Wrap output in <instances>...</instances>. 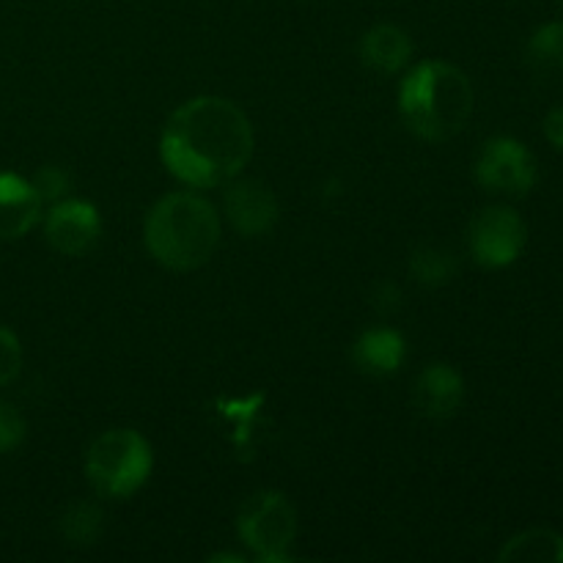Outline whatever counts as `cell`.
<instances>
[{
  "instance_id": "obj_1",
  "label": "cell",
  "mask_w": 563,
  "mask_h": 563,
  "mask_svg": "<svg viewBox=\"0 0 563 563\" xmlns=\"http://www.w3.org/2000/svg\"><path fill=\"white\" fill-rule=\"evenodd\" d=\"M170 174L190 187L229 185L253 157L245 110L223 97H196L174 110L159 137Z\"/></svg>"
},
{
  "instance_id": "obj_2",
  "label": "cell",
  "mask_w": 563,
  "mask_h": 563,
  "mask_svg": "<svg viewBox=\"0 0 563 563\" xmlns=\"http://www.w3.org/2000/svg\"><path fill=\"white\" fill-rule=\"evenodd\" d=\"M476 93L462 69L445 60H421L399 88V113L407 130L432 143L451 141L473 115Z\"/></svg>"
},
{
  "instance_id": "obj_3",
  "label": "cell",
  "mask_w": 563,
  "mask_h": 563,
  "mask_svg": "<svg viewBox=\"0 0 563 563\" xmlns=\"http://www.w3.org/2000/svg\"><path fill=\"white\" fill-rule=\"evenodd\" d=\"M143 240L154 262L174 273L203 267L220 245V218L207 198L196 192H170L146 214Z\"/></svg>"
},
{
  "instance_id": "obj_4",
  "label": "cell",
  "mask_w": 563,
  "mask_h": 563,
  "mask_svg": "<svg viewBox=\"0 0 563 563\" xmlns=\"http://www.w3.org/2000/svg\"><path fill=\"white\" fill-rule=\"evenodd\" d=\"M152 465V445L135 429L99 434L86 456L88 482L104 498H130L148 482Z\"/></svg>"
},
{
  "instance_id": "obj_5",
  "label": "cell",
  "mask_w": 563,
  "mask_h": 563,
  "mask_svg": "<svg viewBox=\"0 0 563 563\" xmlns=\"http://www.w3.org/2000/svg\"><path fill=\"white\" fill-rule=\"evenodd\" d=\"M236 531L262 561H289V550L297 537V511L286 495L258 493L242 506Z\"/></svg>"
},
{
  "instance_id": "obj_6",
  "label": "cell",
  "mask_w": 563,
  "mask_h": 563,
  "mask_svg": "<svg viewBox=\"0 0 563 563\" xmlns=\"http://www.w3.org/2000/svg\"><path fill=\"white\" fill-rule=\"evenodd\" d=\"M473 174L484 190L500 196H526L539 179V163L531 148L517 137H493L478 152Z\"/></svg>"
},
{
  "instance_id": "obj_7",
  "label": "cell",
  "mask_w": 563,
  "mask_h": 563,
  "mask_svg": "<svg viewBox=\"0 0 563 563\" xmlns=\"http://www.w3.org/2000/svg\"><path fill=\"white\" fill-rule=\"evenodd\" d=\"M528 242L526 220L511 207H487L473 218L467 229L471 256L487 269L511 267L522 256Z\"/></svg>"
},
{
  "instance_id": "obj_8",
  "label": "cell",
  "mask_w": 563,
  "mask_h": 563,
  "mask_svg": "<svg viewBox=\"0 0 563 563\" xmlns=\"http://www.w3.org/2000/svg\"><path fill=\"white\" fill-rule=\"evenodd\" d=\"M44 234L53 251L64 256H82L102 236V218L88 201H55L44 223Z\"/></svg>"
},
{
  "instance_id": "obj_9",
  "label": "cell",
  "mask_w": 563,
  "mask_h": 563,
  "mask_svg": "<svg viewBox=\"0 0 563 563\" xmlns=\"http://www.w3.org/2000/svg\"><path fill=\"white\" fill-rule=\"evenodd\" d=\"M225 214L242 236H262L275 229L280 207L275 192L258 179H231L225 190Z\"/></svg>"
},
{
  "instance_id": "obj_10",
  "label": "cell",
  "mask_w": 563,
  "mask_h": 563,
  "mask_svg": "<svg viewBox=\"0 0 563 563\" xmlns=\"http://www.w3.org/2000/svg\"><path fill=\"white\" fill-rule=\"evenodd\" d=\"M36 187L11 170H0V240H20L42 218Z\"/></svg>"
},
{
  "instance_id": "obj_11",
  "label": "cell",
  "mask_w": 563,
  "mask_h": 563,
  "mask_svg": "<svg viewBox=\"0 0 563 563\" xmlns=\"http://www.w3.org/2000/svg\"><path fill=\"white\" fill-rule=\"evenodd\" d=\"M462 396H465V383L456 368L449 363H432L418 377L416 390H412V401H416L418 412L427 418H449L460 410Z\"/></svg>"
},
{
  "instance_id": "obj_12",
  "label": "cell",
  "mask_w": 563,
  "mask_h": 563,
  "mask_svg": "<svg viewBox=\"0 0 563 563\" xmlns=\"http://www.w3.org/2000/svg\"><path fill=\"white\" fill-rule=\"evenodd\" d=\"M412 55V38L399 25H374L361 38V58L372 69L383 75H394L401 66H407Z\"/></svg>"
},
{
  "instance_id": "obj_13",
  "label": "cell",
  "mask_w": 563,
  "mask_h": 563,
  "mask_svg": "<svg viewBox=\"0 0 563 563\" xmlns=\"http://www.w3.org/2000/svg\"><path fill=\"white\" fill-rule=\"evenodd\" d=\"M405 352V339L390 328H372L355 341V363L374 377L399 372Z\"/></svg>"
},
{
  "instance_id": "obj_14",
  "label": "cell",
  "mask_w": 563,
  "mask_h": 563,
  "mask_svg": "<svg viewBox=\"0 0 563 563\" xmlns=\"http://www.w3.org/2000/svg\"><path fill=\"white\" fill-rule=\"evenodd\" d=\"M498 559L506 563H563V537L550 528H531L511 537Z\"/></svg>"
},
{
  "instance_id": "obj_15",
  "label": "cell",
  "mask_w": 563,
  "mask_h": 563,
  "mask_svg": "<svg viewBox=\"0 0 563 563\" xmlns=\"http://www.w3.org/2000/svg\"><path fill=\"white\" fill-rule=\"evenodd\" d=\"M460 273V262H456L454 253L443 245H418L416 251L410 253V275L421 286H445L451 284V278Z\"/></svg>"
},
{
  "instance_id": "obj_16",
  "label": "cell",
  "mask_w": 563,
  "mask_h": 563,
  "mask_svg": "<svg viewBox=\"0 0 563 563\" xmlns=\"http://www.w3.org/2000/svg\"><path fill=\"white\" fill-rule=\"evenodd\" d=\"M102 520L104 517L97 504L77 500V504L66 506V511L60 515V533L75 548H91L99 539V533H102Z\"/></svg>"
},
{
  "instance_id": "obj_17",
  "label": "cell",
  "mask_w": 563,
  "mask_h": 563,
  "mask_svg": "<svg viewBox=\"0 0 563 563\" xmlns=\"http://www.w3.org/2000/svg\"><path fill=\"white\" fill-rule=\"evenodd\" d=\"M528 60L544 75H563V22H548L528 42Z\"/></svg>"
},
{
  "instance_id": "obj_18",
  "label": "cell",
  "mask_w": 563,
  "mask_h": 563,
  "mask_svg": "<svg viewBox=\"0 0 563 563\" xmlns=\"http://www.w3.org/2000/svg\"><path fill=\"white\" fill-rule=\"evenodd\" d=\"M31 185L36 187L42 201H60L71 190V176L69 170L58 168V165H44V168L36 170Z\"/></svg>"
},
{
  "instance_id": "obj_19",
  "label": "cell",
  "mask_w": 563,
  "mask_h": 563,
  "mask_svg": "<svg viewBox=\"0 0 563 563\" xmlns=\"http://www.w3.org/2000/svg\"><path fill=\"white\" fill-rule=\"evenodd\" d=\"M27 434V423L22 412L9 401H0V454H11L20 449Z\"/></svg>"
},
{
  "instance_id": "obj_20",
  "label": "cell",
  "mask_w": 563,
  "mask_h": 563,
  "mask_svg": "<svg viewBox=\"0 0 563 563\" xmlns=\"http://www.w3.org/2000/svg\"><path fill=\"white\" fill-rule=\"evenodd\" d=\"M22 368L20 339L5 324H0V388L14 383Z\"/></svg>"
},
{
  "instance_id": "obj_21",
  "label": "cell",
  "mask_w": 563,
  "mask_h": 563,
  "mask_svg": "<svg viewBox=\"0 0 563 563\" xmlns=\"http://www.w3.org/2000/svg\"><path fill=\"white\" fill-rule=\"evenodd\" d=\"M374 306H377V311L383 313V317L394 313L396 308L401 306L399 286H396V284H379L377 291H374Z\"/></svg>"
},
{
  "instance_id": "obj_22",
  "label": "cell",
  "mask_w": 563,
  "mask_h": 563,
  "mask_svg": "<svg viewBox=\"0 0 563 563\" xmlns=\"http://www.w3.org/2000/svg\"><path fill=\"white\" fill-rule=\"evenodd\" d=\"M542 130L550 146H555L559 152H563V108H553L548 115H544Z\"/></svg>"
},
{
  "instance_id": "obj_23",
  "label": "cell",
  "mask_w": 563,
  "mask_h": 563,
  "mask_svg": "<svg viewBox=\"0 0 563 563\" xmlns=\"http://www.w3.org/2000/svg\"><path fill=\"white\" fill-rule=\"evenodd\" d=\"M561 9H563V0H561Z\"/></svg>"
}]
</instances>
